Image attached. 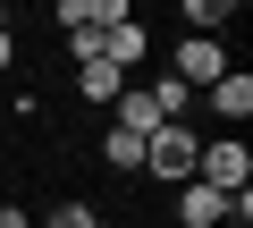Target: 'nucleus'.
Segmentation results:
<instances>
[{
    "mask_svg": "<svg viewBox=\"0 0 253 228\" xmlns=\"http://www.w3.org/2000/svg\"><path fill=\"white\" fill-rule=\"evenodd\" d=\"M51 228H101V211H93V203H59V211H51Z\"/></svg>",
    "mask_w": 253,
    "mask_h": 228,
    "instance_id": "10",
    "label": "nucleus"
},
{
    "mask_svg": "<svg viewBox=\"0 0 253 228\" xmlns=\"http://www.w3.org/2000/svg\"><path fill=\"white\" fill-rule=\"evenodd\" d=\"M194 186H211V194H245V186H253V152H245V136L203 144V152H194Z\"/></svg>",
    "mask_w": 253,
    "mask_h": 228,
    "instance_id": "1",
    "label": "nucleus"
},
{
    "mask_svg": "<svg viewBox=\"0 0 253 228\" xmlns=\"http://www.w3.org/2000/svg\"><path fill=\"white\" fill-rule=\"evenodd\" d=\"M0 228H34V220H26V211H17V203H0Z\"/></svg>",
    "mask_w": 253,
    "mask_h": 228,
    "instance_id": "12",
    "label": "nucleus"
},
{
    "mask_svg": "<svg viewBox=\"0 0 253 228\" xmlns=\"http://www.w3.org/2000/svg\"><path fill=\"white\" fill-rule=\"evenodd\" d=\"M169 76H177L186 93H203V85H219V76H228V51H219L211 34H194V43H177V68H169Z\"/></svg>",
    "mask_w": 253,
    "mask_h": 228,
    "instance_id": "3",
    "label": "nucleus"
},
{
    "mask_svg": "<svg viewBox=\"0 0 253 228\" xmlns=\"http://www.w3.org/2000/svg\"><path fill=\"white\" fill-rule=\"evenodd\" d=\"M203 101L219 110V119H228V136H236V127L253 119V76H245V68H228L219 85H203Z\"/></svg>",
    "mask_w": 253,
    "mask_h": 228,
    "instance_id": "5",
    "label": "nucleus"
},
{
    "mask_svg": "<svg viewBox=\"0 0 253 228\" xmlns=\"http://www.w3.org/2000/svg\"><path fill=\"white\" fill-rule=\"evenodd\" d=\"M9 59H17V43H9V26H0V68H9Z\"/></svg>",
    "mask_w": 253,
    "mask_h": 228,
    "instance_id": "13",
    "label": "nucleus"
},
{
    "mask_svg": "<svg viewBox=\"0 0 253 228\" xmlns=\"http://www.w3.org/2000/svg\"><path fill=\"white\" fill-rule=\"evenodd\" d=\"M177 220H186V228H228V194H211V186H177Z\"/></svg>",
    "mask_w": 253,
    "mask_h": 228,
    "instance_id": "6",
    "label": "nucleus"
},
{
    "mask_svg": "<svg viewBox=\"0 0 253 228\" xmlns=\"http://www.w3.org/2000/svg\"><path fill=\"white\" fill-rule=\"evenodd\" d=\"M194 127H161V136H144V169L161 178V186H194Z\"/></svg>",
    "mask_w": 253,
    "mask_h": 228,
    "instance_id": "2",
    "label": "nucleus"
},
{
    "mask_svg": "<svg viewBox=\"0 0 253 228\" xmlns=\"http://www.w3.org/2000/svg\"><path fill=\"white\" fill-rule=\"evenodd\" d=\"M110 110H118V127H126V136H161V127H169V110H161V93H152V85H126Z\"/></svg>",
    "mask_w": 253,
    "mask_h": 228,
    "instance_id": "4",
    "label": "nucleus"
},
{
    "mask_svg": "<svg viewBox=\"0 0 253 228\" xmlns=\"http://www.w3.org/2000/svg\"><path fill=\"white\" fill-rule=\"evenodd\" d=\"M186 17H194V26L211 34V26H228V0H186Z\"/></svg>",
    "mask_w": 253,
    "mask_h": 228,
    "instance_id": "11",
    "label": "nucleus"
},
{
    "mask_svg": "<svg viewBox=\"0 0 253 228\" xmlns=\"http://www.w3.org/2000/svg\"><path fill=\"white\" fill-rule=\"evenodd\" d=\"M101 161H110V169H144V136L110 127V136H101Z\"/></svg>",
    "mask_w": 253,
    "mask_h": 228,
    "instance_id": "9",
    "label": "nucleus"
},
{
    "mask_svg": "<svg viewBox=\"0 0 253 228\" xmlns=\"http://www.w3.org/2000/svg\"><path fill=\"white\" fill-rule=\"evenodd\" d=\"M76 93H84V101H118V93H126V76H118L110 59H84V68H76Z\"/></svg>",
    "mask_w": 253,
    "mask_h": 228,
    "instance_id": "8",
    "label": "nucleus"
},
{
    "mask_svg": "<svg viewBox=\"0 0 253 228\" xmlns=\"http://www.w3.org/2000/svg\"><path fill=\"white\" fill-rule=\"evenodd\" d=\"M101 59H110V68L126 76V68L144 59V26H135V17H118V26H101Z\"/></svg>",
    "mask_w": 253,
    "mask_h": 228,
    "instance_id": "7",
    "label": "nucleus"
}]
</instances>
